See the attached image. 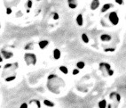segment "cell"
I'll use <instances>...</instances> for the list:
<instances>
[{"label":"cell","mask_w":126,"mask_h":108,"mask_svg":"<svg viewBox=\"0 0 126 108\" xmlns=\"http://www.w3.org/2000/svg\"><path fill=\"white\" fill-rule=\"evenodd\" d=\"M65 82L60 77L55 74H51L47 78V88L51 92H53L54 94H59L61 87H64Z\"/></svg>","instance_id":"obj_1"},{"label":"cell","mask_w":126,"mask_h":108,"mask_svg":"<svg viewBox=\"0 0 126 108\" xmlns=\"http://www.w3.org/2000/svg\"><path fill=\"white\" fill-rule=\"evenodd\" d=\"M99 71L101 72V73L103 74L104 77L112 76V75L114 74V72H113V70L111 69L110 64L108 63H104V62L100 63H99Z\"/></svg>","instance_id":"obj_2"},{"label":"cell","mask_w":126,"mask_h":108,"mask_svg":"<svg viewBox=\"0 0 126 108\" xmlns=\"http://www.w3.org/2000/svg\"><path fill=\"white\" fill-rule=\"evenodd\" d=\"M24 61L27 63V65H35L36 63V55L32 53H26L24 54Z\"/></svg>","instance_id":"obj_3"},{"label":"cell","mask_w":126,"mask_h":108,"mask_svg":"<svg viewBox=\"0 0 126 108\" xmlns=\"http://www.w3.org/2000/svg\"><path fill=\"white\" fill-rule=\"evenodd\" d=\"M108 20L110 22V23L114 26H116L119 23V17L117 14L116 12H111L108 14Z\"/></svg>","instance_id":"obj_4"},{"label":"cell","mask_w":126,"mask_h":108,"mask_svg":"<svg viewBox=\"0 0 126 108\" xmlns=\"http://www.w3.org/2000/svg\"><path fill=\"white\" fill-rule=\"evenodd\" d=\"M109 98H110L111 100H113L114 102H115L116 105H118L120 100H121V96L116 92H112L110 95H109Z\"/></svg>","instance_id":"obj_5"},{"label":"cell","mask_w":126,"mask_h":108,"mask_svg":"<svg viewBox=\"0 0 126 108\" xmlns=\"http://www.w3.org/2000/svg\"><path fill=\"white\" fill-rule=\"evenodd\" d=\"M99 5H100V2H99V0H92V3H91V10H92V11H94V10L98 9L99 6Z\"/></svg>","instance_id":"obj_6"},{"label":"cell","mask_w":126,"mask_h":108,"mask_svg":"<svg viewBox=\"0 0 126 108\" xmlns=\"http://www.w3.org/2000/svg\"><path fill=\"white\" fill-rule=\"evenodd\" d=\"M1 54L5 59H10L12 57L14 56V54L12 53V52H9V51H6V50H2L1 51Z\"/></svg>","instance_id":"obj_7"},{"label":"cell","mask_w":126,"mask_h":108,"mask_svg":"<svg viewBox=\"0 0 126 108\" xmlns=\"http://www.w3.org/2000/svg\"><path fill=\"white\" fill-rule=\"evenodd\" d=\"M68 7L71 9H76L77 7V0H68Z\"/></svg>","instance_id":"obj_8"},{"label":"cell","mask_w":126,"mask_h":108,"mask_svg":"<svg viewBox=\"0 0 126 108\" xmlns=\"http://www.w3.org/2000/svg\"><path fill=\"white\" fill-rule=\"evenodd\" d=\"M112 7H114V5L113 4H110V3H108V4H105V5L102 6V8H101V10H100V12L101 13H106L108 10H109L110 8H112Z\"/></svg>","instance_id":"obj_9"},{"label":"cell","mask_w":126,"mask_h":108,"mask_svg":"<svg viewBox=\"0 0 126 108\" xmlns=\"http://www.w3.org/2000/svg\"><path fill=\"white\" fill-rule=\"evenodd\" d=\"M52 54H53V58L55 59V60H59L61 56V50L58 49V48H55V49L53 50V52H52Z\"/></svg>","instance_id":"obj_10"},{"label":"cell","mask_w":126,"mask_h":108,"mask_svg":"<svg viewBox=\"0 0 126 108\" xmlns=\"http://www.w3.org/2000/svg\"><path fill=\"white\" fill-rule=\"evenodd\" d=\"M112 39V37L109 35V34H102L100 36V40L103 41V42H108Z\"/></svg>","instance_id":"obj_11"},{"label":"cell","mask_w":126,"mask_h":108,"mask_svg":"<svg viewBox=\"0 0 126 108\" xmlns=\"http://www.w3.org/2000/svg\"><path fill=\"white\" fill-rule=\"evenodd\" d=\"M76 21H77V23L78 26H83V15H82L81 14H79L77 16V19H76Z\"/></svg>","instance_id":"obj_12"},{"label":"cell","mask_w":126,"mask_h":108,"mask_svg":"<svg viewBox=\"0 0 126 108\" xmlns=\"http://www.w3.org/2000/svg\"><path fill=\"white\" fill-rule=\"evenodd\" d=\"M48 45H49V41L48 40H41L38 43V46L41 49H45V47H48Z\"/></svg>","instance_id":"obj_13"},{"label":"cell","mask_w":126,"mask_h":108,"mask_svg":"<svg viewBox=\"0 0 126 108\" xmlns=\"http://www.w3.org/2000/svg\"><path fill=\"white\" fill-rule=\"evenodd\" d=\"M44 105L46 106L47 107H52V106H54L53 102H52L51 100H48V99H45L44 100Z\"/></svg>","instance_id":"obj_14"},{"label":"cell","mask_w":126,"mask_h":108,"mask_svg":"<svg viewBox=\"0 0 126 108\" xmlns=\"http://www.w3.org/2000/svg\"><path fill=\"white\" fill-rule=\"evenodd\" d=\"M98 106H99V108H107V101L105 99L100 100L98 104Z\"/></svg>","instance_id":"obj_15"},{"label":"cell","mask_w":126,"mask_h":108,"mask_svg":"<svg viewBox=\"0 0 126 108\" xmlns=\"http://www.w3.org/2000/svg\"><path fill=\"white\" fill-rule=\"evenodd\" d=\"M82 40H83V43H89V41H90L89 36H87V34L83 33L82 34Z\"/></svg>","instance_id":"obj_16"},{"label":"cell","mask_w":126,"mask_h":108,"mask_svg":"<svg viewBox=\"0 0 126 108\" xmlns=\"http://www.w3.org/2000/svg\"><path fill=\"white\" fill-rule=\"evenodd\" d=\"M77 69H79V70H83V68L85 67V63H84V62L80 61L77 63Z\"/></svg>","instance_id":"obj_17"},{"label":"cell","mask_w":126,"mask_h":108,"mask_svg":"<svg viewBox=\"0 0 126 108\" xmlns=\"http://www.w3.org/2000/svg\"><path fill=\"white\" fill-rule=\"evenodd\" d=\"M59 69H60V71L62 72L63 74H68V69L66 67V66H63V65L60 66V68H59Z\"/></svg>","instance_id":"obj_18"},{"label":"cell","mask_w":126,"mask_h":108,"mask_svg":"<svg viewBox=\"0 0 126 108\" xmlns=\"http://www.w3.org/2000/svg\"><path fill=\"white\" fill-rule=\"evenodd\" d=\"M30 104L32 103H35L36 105V107L37 108H41V103L39 100H36V99H33V100H30V102H29Z\"/></svg>","instance_id":"obj_19"},{"label":"cell","mask_w":126,"mask_h":108,"mask_svg":"<svg viewBox=\"0 0 126 108\" xmlns=\"http://www.w3.org/2000/svg\"><path fill=\"white\" fill-rule=\"evenodd\" d=\"M16 79V75H12V76L7 77L6 79H5V81H14Z\"/></svg>","instance_id":"obj_20"},{"label":"cell","mask_w":126,"mask_h":108,"mask_svg":"<svg viewBox=\"0 0 126 108\" xmlns=\"http://www.w3.org/2000/svg\"><path fill=\"white\" fill-rule=\"evenodd\" d=\"M32 5H33V3H32V0H28L27 4H26V5H27L28 8H31Z\"/></svg>","instance_id":"obj_21"},{"label":"cell","mask_w":126,"mask_h":108,"mask_svg":"<svg viewBox=\"0 0 126 108\" xmlns=\"http://www.w3.org/2000/svg\"><path fill=\"white\" fill-rule=\"evenodd\" d=\"M79 72H80L79 69H74L72 73H73V75H77V74H79Z\"/></svg>","instance_id":"obj_22"},{"label":"cell","mask_w":126,"mask_h":108,"mask_svg":"<svg viewBox=\"0 0 126 108\" xmlns=\"http://www.w3.org/2000/svg\"><path fill=\"white\" fill-rule=\"evenodd\" d=\"M115 3H116L117 5H123L124 4V0H115Z\"/></svg>","instance_id":"obj_23"},{"label":"cell","mask_w":126,"mask_h":108,"mask_svg":"<svg viewBox=\"0 0 126 108\" xmlns=\"http://www.w3.org/2000/svg\"><path fill=\"white\" fill-rule=\"evenodd\" d=\"M20 108H28V104L27 103L21 104V106H20Z\"/></svg>","instance_id":"obj_24"},{"label":"cell","mask_w":126,"mask_h":108,"mask_svg":"<svg viewBox=\"0 0 126 108\" xmlns=\"http://www.w3.org/2000/svg\"><path fill=\"white\" fill-rule=\"evenodd\" d=\"M54 15H53V19L54 20H58L59 19V15H58V14H56V13H55V14H53Z\"/></svg>","instance_id":"obj_25"},{"label":"cell","mask_w":126,"mask_h":108,"mask_svg":"<svg viewBox=\"0 0 126 108\" xmlns=\"http://www.w3.org/2000/svg\"><path fill=\"white\" fill-rule=\"evenodd\" d=\"M6 13H7V14H11V13H12V9H10V8H7V11H6Z\"/></svg>","instance_id":"obj_26"},{"label":"cell","mask_w":126,"mask_h":108,"mask_svg":"<svg viewBox=\"0 0 126 108\" xmlns=\"http://www.w3.org/2000/svg\"><path fill=\"white\" fill-rule=\"evenodd\" d=\"M114 50H115L114 48H108V49H106L105 51H114Z\"/></svg>","instance_id":"obj_27"},{"label":"cell","mask_w":126,"mask_h":108,"mask_svg":"<svg viewBox=\"0 0 126 108\" xmlns=\"http://www.w3.org/2000/svg\"><path fill=\"white\" fill-rule=\"evenodd\" d=\"M108 108H111V107H112V106H111V105H109V106H108Z\"/></svg>","instance_id":"obj_28"}]
</instances>
